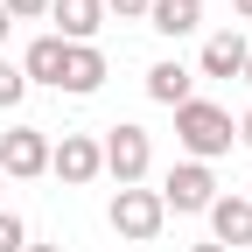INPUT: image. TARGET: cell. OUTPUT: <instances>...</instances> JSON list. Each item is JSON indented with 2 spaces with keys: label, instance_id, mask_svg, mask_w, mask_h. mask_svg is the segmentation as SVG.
I'll list each match as a JSON object with an SVG mask.
<instances>
[{
  "label": "cell",
  "instance_id": "cell-1",
  "mask_svg": "<svg viewBox=\"0 0 252 252\" xmlns=\"http://www.w3.org/2000/svg\"><path fill=\"white\" fill-rule=\"evenodd\" d=\"M175 140H182V154L189 161H217V154H231V140H238V126H231V112L224 105H210V98H189V105H175Z\"/></svg>",
  "mask_w": 252,
  "mask_h": 252
},
{
  "label": "cell",
  "instance_id": "cell-2",
  "mask_svg": "<svg viewBox=\"0 0 252 252\" xmlns=\"http://www.w3.org/2000/svg\"><path fill=\"white\" fill-rule=\"evenodd\" d=\"M98 161H105V175H112L119 189H140V175L154 168V140H147V126H133V119L105 126V140H98Z\"/></svg>",
  "mask_w": 252,
  "mask_h": 252
},
{
  "label": "cell",
  "instance_id": "cell-3",
  "mask_svg": "<svg viewBox=\"0 0 252 252\" xmlns=\"http://www.w3.org/2000/svg\"><path fill=\"white\" fill-rule=\"evenodd\" d=\"M105 217H112V231L133 238V245H154V238H161V224H168V210H161V196H154V189H119Z\"/></svg>",
  "mask_w": 252,
  "mask_h": 252
},
{
  "label": "cell",
  "instance_id": "cell-4",
  "mask_svg": "<svg viewBox=\"0 0 252 252\" xmlns=\"http://www.w3.org/2000/svg\"><path fill=\"white\" fill-rule=\"evenodd\" d=\"M154 196H161V210H175V217H196V210L217 203V175H210L203 161H175L168 182L154 189Z\"/></svg>",
  "mask_w": 252,
  "mask_h": 252
},
{
  "label": "cell",
  "instance_id": "cell-5",
  "mask_svg": "<svg viewBox=\"0 0 252 252\" xmlns=\"http://www.w3.org/2000/svg\"><path fill=\"white\" fill-rule=\"evenodd\" d=\"M0 175H7V182L49 175V133H42V126H7V133H0Z\"/></svg>",
  "mask_w": 252,
  "mask_h": 252
},
{
  "label": "cell",
  "instance_id": "cell-6",
  "mask_svg": "<svg viewBox=\"0 0 252 252\" xmlns=\"http://www.w3.org/2000/svg\"><path fill=\"white\" fill-rule=\"evenodd\" d=\"M49 175H56V182H70V189L98 182V175H105L98 140H91V133H63V140H49Z\"/></svg>",
  "mask_w": 252,
  "mask_h": 252
},
{
  "label": "cell",
  "instance_id": "cell-7",
  "mask_svg": "<svg viewBox=\"0 0 252 252\" xmlns=\"http://www.w3.org/2000/svg\"><path fill=\"white\" fill-rule=\"evenodd\" d=\"M98 84H105V49H98V42H70V49H63V77H56V91L91 98Z\"/></svg>",
  "mask_w": 252,
  "mask_h": 252
},
{
  "label": "cell",
  "instance_id": "cell-8",
  "mask_svg": "<svg viewBox=\"0 0 252 252\" xmlns=\"http://www.w3.org/2000/svg\"><path fill=\"white\" fill-rule=\"evenodd\" d=\"M203 217H210V245H224V252L252 245V196H217Z\"/></svg>",
  "mask_w": 252,
  "mask_h": 252
},
{
  "label": "cell",
  "instance_id": "cell-9",
  "mask_svg": "<svg viewBox=\"0 0 252 252\" xmlns=\"http://www.w3.org/2000/svg\"><path fill=\"white\" fill-rule=\"evenodd\" d=\"M245 56H252V42L238 35V28H217V35L203 42V56H196V70L203 77H245Z\"/></svg>",
  "mask_w": 252,
  "mask_h": 252
},
{
  "label": "cell",
  "instance_id": "cell-10",
  "mask_svg": "<svg viewBox=\"0 0 252 252\" xmlns=\"http://www.w3.org/2000/svg\"><path fill=\"white\" fill-rule=\"evenodd\" d=\"M49 21L63 42H91L105 28V0H49Z\"/></svg>",
  "mask_w": 252,
  "mask_h": 252
},
{
  "label": "cell",
  "instance_id": "cell-11",
  "mask_svg": "<svg viewBox=\"0 0 252 252\" xmlns=\"http://www.w3.org/2000/svg\"><path fill=\"white\" fill-rule=\"evenodd\" d=\"M147 28L154 35H196L203 28V0H147Z\"/></svg>",
  "mask_w": 252,
  "mask_h": 252
},
{
  "label": "cell",
  "instance_id": "cell-12",
  "mask_svg": "<svg viewBox=\"0 0 252 252\" xmlns=\"http://www.w3.org/2000/svg\"><path fill=\"white\" fill-rule=\"evenodd\" d=\"M147 98H154V105H189V98H196V70H182L175 56H161V63L147 70Z\"/></svg>",
  "mask_w": 252,
  "mask_h": 252
},
{
  "label": "cell",
  "instance_id": "cell-13",
  "mask_svg": "<svg viewBox=\"0 0 252 252\" xmlns=\"http://www.w3.org/2000/svg\"><path fill=\"white\" fill-rule=\"evenodd\" d=\"M63 49H70L63 35H35V42L21 49V77H28V84H56V77H63Z\"/></svg>",
  "mask_w": 252,
  "mask_h": 252
},
{
  "label": "cell",
  "instance_id": "cell-14",
  "mask_svg": "<svg viewBox=\"0 0 252 252\" xmlns=\"http://www.w3.org/2000/svg\"><path fill=\"white\" fill-rule=\"evenodd\" d=\"M28 98V77H21V63H7V56H0V112H14Z\"/></svg>",
  "mask_w": 252,
  "mask_h": 252
},
{
  "label": "cell",
  "instance_id": "cell-15",
  "mask_svg": "<svg viewBox=\"0 0 252 252\" xmlns=\"http://www.w3.org/2000/svg\"><path fill=\"white\" fill-rule=\"evenodd\" d=\"M21 245H28V224L14 210H0V252H21Z\"/></svg>",
  "mask_w": 252,
  "mask_h": 252
},
{
  "label": "cell",
  "instance_id": "cell-16",
  "mask_svg": "<svg viewBox=\"0 0 252 252\" xmlns=\"http://www.w3.org/2000/svg\"><path fill=\"white\" fill-rule=\"evenodd\" d=\"M0 7H7L14 21H42V14H49V0H0Z\"/></svg>",
  "mask_w": 252,
  "mask_h": 252
},
{
  "label": "cell",
  "instance_id": "cell-17",
  "mask_svg": "<svg viewBox=\"0 0 252 252\" xmlns=\"http://www.w3.org/2000/svg\"><path fill=\"white\" fill-rule=\"evenodd\" d=\"M105 14H119V21H147V0H105Z\"/></svg>",
  "mask_w": 252,
  "mask_h": 252
},
{
  "label": "cell",
  "instance_id": "cell-18",
  "mask_svg": "<svg viewBox=\"0 0 252 252\" xmlns=\"http://www.w3.org/2000/svg\"><path fill=\"white\" fill-rule=\"evenodd\" d=\"M231 126H238V140L252 147V105H245V119H231Z\"/></svg>",
  "mask_w": 252,
  "mask_h": 252
},
{
  "label": "cell",
  "instance_id": "cell-19",
  "mask_svg": "<svg viewBox=\"0 0 252 252\" xmlns=\"http://www.w3.org/2000/svg\"><path fill=\"white\" fill-rule=\"evenodd\" d=\"M7 28H14V14H7V7H0V42H7Z\"/></svg>",
  "mask_w": 252,
  "mask_h": 252
},
{
  "label": "cell",
  "instance_id": "cell-20",
  "mask_svg": "<svg viewBox=\"0 0 252 252\" xmlns=\"http://www.w3.org/2000/svg\"><path fill=\"white\" fill-rule=\"evenodd\" d=\"M231 7H238V21H252V0H231Z\"/></svg>",
  "mask_w": 252,
  "mask_h": 252
},
{
  "label": "cell",
  "instance_id": "cell-21",
  "mask_svg": "<svg viewBox=\"0 0 252 252\" xmlns=\"http://www.w3.org/2000/svg\"><path fill=\"white\" fill-rule=\"evenodd\" d=\"M21 252H63V245H21Z\"/></svg>",
  "mask_w": 252,
  "mask_h": 252
},
{
  "label": "cell",
  "instance_id": "cell-22",
  "mask_svg": "<svg viewBox=\"0 0 252 252\" xmlns=\"http://www.w3.org/2000/svg\"><path fill=\"white\" fill-rule=\"evenodd\" d=\"M189 252H224V245H189Z\"/></svg>",
  "mask_w": 252,
  "mask_h": 252
},
{
  "label": "cell",
  "instance_id": "cell-23",
  "mask_svg": "<svg viewBox=\"0 0 252 252\" xmlns=\"http://www.w3.org/2000/svg\"><path fill=\"white\" fill-rule=\"evenodd\" d=\"M245 84H252V56H245Z\"/></svg>",
  "mask_w": 252,
  "mask_h": 252
},
{
  "label": "cell",
  "instance_id": "cell-24",
  "mask_svg": "<svg viewBox=\"0 0 252 252\" xmlns=\"http://www.w3.org/2000/svg\"><path fill=\"white\" fill-rule=\"evenodd\" d=\"M0 189H7V175H0Z\"/></svg>",
  "mask_w": 252,
  "mask_h": 252
}]
</instances>
